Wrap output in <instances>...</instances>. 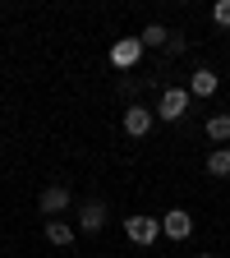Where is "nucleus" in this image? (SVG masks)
Listing matches in <instances>:
<instances>
[{"label":"nucleus","mask_w":230,"mask_h":258,"mask_svg":"<svg viewBox=\"0 0 230 258\" xmlns=\"http://www.w3.org/2000/svg\"><path fill=\"white\" fill-rule=\"evenodd\" d=\"M212 23L216 28H230V0H216V5H212Z\"/></svg>","instance_id":"ddd939ff"},{"label":"nucleus","mask_w":230,"mask_h":258,"mask_svg":"<svg viewBox=\"0 0 230 258\" xmlns=\"http://www.w3.org/2000/svg\"><path fill=\"white\" fill-rule=\"evenodd\" d=\"M216 88H221V79L207 70V64H198V70L189 74V92H193V97H212Z\"/></svg>","instance_id":"6e6552de"},{"label":"nucleus","mask_w":230,"mask_h":258,"mask_svg":"<svg viewBox=\"0 0 230 258\" xmlns=\"http://www.w3.org/2000/svg\"><path fill=\"white\" fill-rule=\"evenodd\" d=\"M152 120H157V111H147V106H129V111H124V134H129V139H143L147 129H152Z\"/></svg>","instance_id":"423d86ee"},{"label":"nucleus","mask_w":230,"mask_h":258,"mask_svg":"<svg viewBox=\"0 0 230 258\" xmlns=\"http://www.w3.org/2000/svg\"><path fill=\"white\" fill-rule=\"evenodd\" d=\"M124 235L134 244H157L161 240V217H129L124 221Z\"/></svg>","instance_id":"f03ea898"},{"label":"nucleus","mask_w":230,"mask_h":258,"mask_svg":"<svg viewBox=\"0 0 230 258\" xmlns=\"http://www.w3.org/2000/svg\"><path fill=\"white\" fill-rule=\"evenodd\" d=\"M143 51H147V46H143L138 37H120V42L111 46V64H115V70H134V64L143 60Z\"/></svg>","instance_id":"7ed1b4c3"},{"label":"nucleus","mask_w":230,"mask_h":258,"mask_svg":"<svg viewBox=\"0 0 230 258\" xmlns=\"http://www.w3.org/2000/svg\"><path fill=\"white\" fill-rule=\"evenodd\" d=\"M171 37H175V32H166L161 23H147V28L138 32V42H143V46H171Z\"/></svg>","instance_id":"9b49d317"},{"label":"nucleus","mask_w":230,"mask_h":258,"mask_svg":"<svg viewBox=\"0 0 230 258\" xmlns=\"http://www.w3.org/2000/svg\"><path fill=\"white\" fill-rule=\"evenodd\" d=\"M207 139H212V143H230V115H225V111L207 120Z\"/></svg>","instance_id":"f8f14e48"},{"label":"nucleus","mask_w":230,"mask_h":258,"mask_svg":"<svg viewBox=\"0 0 230 258\" xmlns=\"http://www.w3.org/2000/svg\"><path fill=\"white\" fill-rule=\"evenodd\" d=\"M189 102H193L189 88H166V92H161V102H157V115H161V120H184Z\"/></svg>","instance_id":"f257e3e1"},{"label":"nucleus","mask_w":230,"mask_h":258,"mask_svg":"<svg viewBox=\"0 0 230 258\" xmlns=\"http://www.w3.org/2000/svg\"><path fill=\"white\" fill-rule=\"evenodd\" d=\"M102 226H106V203H83L79 208V231L83 235H97Z\"/></svg>","instance_id":"0eeeda50"},{"label":"nucleus","mask_w":230,"mask_h":258,"mask_svg":"<svg viewBox=\"0 0 230 258\" xmlns=\"http://www.w3.org/2000/svg\"><path fill=\"white\" fill-rule=\"evenodd\" d=\"M37 208L46 212V221L60 217L64 208H69V189H64V184H46V189H42V199H37Z\"/></svg>","instance_id":"39448f33"},{"label":"nucleus","mask_w":230,"mask_h":258,"mask_svg":"<svg viewBox=\"0 0 230 258\" xmlns=\"http://www.w3.org/2000/svg\"><path fill=\"white\" fill-rule=\"evenodd\" d=\"M42 231H46V240H51L55 249H64V244H74V226H69V221H60V217H51V221L42 226Z\"/></svg>","instance_id":"1a4fd4ad"},{"label":"nucleus","mask_w":230,"mask_h":258,"mask_svg":"<svg viewBox=\"0 0 230 258\" xmlns=\"http://www.w3.org/2000/svg\"><path fill=\"white\" fill-rule=\"evenodd\" d=\"M198 258H212V253H198Z\"/></svg>","instance_id":"4468645a"},{"label":"nucleus","mask_w":230,"mask_h":258,"mask_svg":"<svg viewBox=\"0 0 230 258\" xmlns=\"http://www.w3.org/2000/svg\"><path fill=\"white\" fill-rule=\"evenodd\" d=\"M161 235H166V240H189L193 235V217L184 208H171L166 217H161Z\"/></svg>","instance_id":"20e7f679"},{"label":"nucleus","mask_w":230,"mask_h":258,"mask_svg":"<svg viewBox=\"0 0 230 258\" xmlns=\"http://www.w3.org/2000/svg\"><path fill=\"white\" fill-rule=\"evenodd\" d=\"M207 175L230 180V148H212V152H207Z\"/></svg>","instance_id":"9d476101"}]
</instances>
